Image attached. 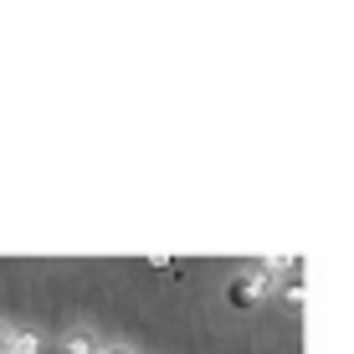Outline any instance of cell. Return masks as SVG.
<instances>
[{
  "label": "cell",
  "instance_id": "obj_4",
  "mask_svg": "<svg viewBox=\"0 0 354 354\" xmlns=\"http://www.w3.org/2000/svg\"><path fill=\"white\" fill-rule=\"evenodd\" d=\"M6 354H16V349H6Z\"/></svg>",
  "mask_w": 354,
  "mask_h": 354
},
{
  "label": "cell",
  "instance_id": "obj_2",
  "mask_svg": "<svg viewBox=\"0 0 354 354\" xmlns=\"http://www.w3.org/2000/svg\"><path fill=\"white\" fill-rule=\"evenodd\" d=\"M97 349H103V344H97L93 334H67L62 339V354H97Z\"/></svg>",
  "mask_w": 354,
  "mask_h": 354
},
{
  "label": "cell",
  "instance_id": "obj_3",
  "mask_svg": "<svg viewBox=\"0 0 354 354\" xmlns=\"http://www.w3.org/2000/svg\"><path fill=\"white\" fill-rule=\"evenodd\" d=\"M97 354H139V349H133V344H103Z\"/></svg>",
  "mask_w": 354,
  "mask_h": 354
},
{
  "label": "cell",
  "instance_id": "obj_1",
  "mask_svg": "<svg viewBox=\"0 0 354 354\" xmlns=\"http://www.w3.org/2000/svg\"><path fill=\"white\" fill-rule=\"evenodd\" d=\"M272 277V267H257V272H241V277H231V288H226V303L231 308H252V303L262 298V283Z\"/></svg>",
  "mask_w": 354,
  "mask_h": 354
}]
</instances>
